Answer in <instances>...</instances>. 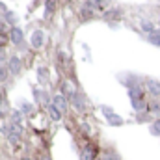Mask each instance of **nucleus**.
Wrapping results in <instances>:
<instances>
[{
  "label": "nucleus",
  "instance_id": "f257e3e1",
  "mask_svg": "<svg viewBox=\"0 0 160 160\" xmlns=\"http://www.w3.org/2000/svg\"><path fill=\"white\" fill-rule=\"evenodd\" d=\"M97 153H99V147L93 145V143H88V145L82 149V160H95Z\"/></svg>",
  "mask_w": 160,
  "mask_h": 160
},
{
  "label": "nucleus",
  "instance_id": "f03ea898",
  "mask_svg": "<svg viewBox=\"0 0 160 160\" xmlns=\"http://www.w3.org/2000/svg\"><path fill=\"white\" fill-rule=\"evenodd\" d=\"M145 86H147V89H149V93L151 95H160V82L158 80H153V78H147L145 80Z\"/></svg>",
  "mask_w": 160,
  "mask_h": 160
},
{
  "label": "nucleus",
  "instance_id": "7ed1b4c3",
  "mask_svg": "<svg viewBox=\"0 0 160 160\" xmlns=\"http://www.w3.org/2000/svg\"><path fill=\"white\" fill-rule=\"evenodd\" d=\"M52 104H54V106H56L60 112H65V110H67V99H65L63 95H56Z\"/></svg>",
  "mask_w": 160,
  "mask_h": 160
},
{
  "label": "nucleus",
  "instance_id": "20e7f679",
  "mask_svg": "<svg viewBox=\"0 0 160 160\" xmlns=\"http://www.w3.org/2000/svg\"><path fill=\"white\" fill-rule=\"evenodd\" d=\"M128 95H130V99L132 101H142V89H140V86H132L130 89H128Z\"/></svg>",
  "mask_w": 160,
  "mask_h": 160
},
{
  "label": "nucleus",
  "instance_id": "39448f33",
  "mask_svg": "<svg viewBox=\"0 0 160 160\" xmlns=\"http://www.w3.org/2000/svg\"><path fill=\"white\" fill-rule=\"evenodd\" d=\"M102 110H104V114L108 116V121H110V125H116V127H118V125H121V123H123L119 116H114V114H112V110H108V108H102Z\"/></svg>",
  "mask_w": 160,
  "mask_h": 160
},
{
  "label": "nucleus",
  "instance_id": "423d86ee",
  "mask_svg": "<svg viewBox=\"0 0 160 160\" xmlns=\"http://www.w3.org/2000/svg\"><path fill=\"white\" fill-rule=\"evenodd\" d=\"M9 71H11L13 75H17V73L21 71V60H19V58L13 56V58L9 60Z\"/></svg>",
  "mask_w": 160,
  "mask_h": 160
},
{
  "label": "nucleus",
  "instance_id": "0eeeda50",
  "mask_svg": "<svg viewBox=\"0 0 160 160\" xmlns=\"http://www.w3.org/2000/svg\"><path fill=\"white\" fill-rule=\"evenodd\" d=\"M11 41L15 45H19L22 41V30L21 28H11Z\"/></svg>",
  "mask_w": 160,
  "mask_h": 160
},
{
  "label": "nucleus",
  "instance_id": "6e6552de",
  "mask_svg": "<svg viewBox=\"0 0 160 160\" xmlns=\"http://www.w3.org/2000/svg\"><path fill=\"white\" fill-rule=\"evenodd\" d=\"M32 45L34 47H41L43 45V32L41 30H36L34 36H32Z\"/></svg>",
  "mask_w": 160,
  "mask_h": 160
},
{
  "label": "nucleus",
  "instance_id": "1a4fd4ad",
  "mask_svg": "<svg viewBox=\"0 0 160 160\" xmlns=\"http://www.w3.org/2000/svg\"><path fill=\"white\" fill-rule=\"evenodd\" d=\"M48 114H50V118L54 121H60V118H62V112H60L54 104H48Z\"/></svg>",
  "mask_w": 160,
  "mask_h": 160
},
{
  "label": "nucleus",
  "instance_id": "9d476101",
  "mask_svg": "<svg viewBox=\"0 0 160 160\" xmlns=\"http://www.w3.org/2000/svg\"><path fill=\"white\" fill-rule=\"evenodd\" d=\"M71 99H73V102H75V108H77V110H84V99L80 97V93H75Z\"/></svg>",
  "mask_w": 160,
  "mask_h": 160
},
{
  "label": "nucleus",
  "instance_id": "9b49d317",
  "mask_svg": "<svg viewBox=\"0 0 160 160\" xmlns=\"http://www.w3.org/2000/svg\"><path fill=\"white\" fill-rule=\"evenodd\" d=\"M149 41H151L153 45H158L160 47V30H155L153 34H149Z\"/></svg>",
  "mask_w": 160,
  "mask_h": 160
},
{
  "label": "nucleus",
  "instance_id": "f8f14e48",
  "mask_svg": "<svg viewBox=\"0 0 160 160\" xmlns=\"http://www.w3.org/2000/svg\"><path fill=\"white\" fill-rule=\"evenodd\" d=\"M8 140L11 142V145L21 147V136H17V134H9V136H8Z\"/></svg>",
  "mask_w": 160,
  "mask_h": 160
},
{
  "label": "nucleus",
  "instance_id": "ddd939ff",
  "mask_svg": "<svg viewBox=\"0 0 160 160\" xmlns=\"http://www.w3.org/2000/svg\"><path fill=\"white\" fill-rule=\"evenodd\" d=\"M142 28H143L147 34H153V32H155V26H153V22H149V21H143V22H142Z\"/></svg>",
  "mask_w": 160,
  "mask_h": 160
},
{
  "label": "nucleus",
  "instance_id": "4468645a",
  "mask_svg": "<svg viewBox=\"0 0 160 160\" xmlns=\"http://www.w3.org/2000/svg\"><path fill=\"white\" fill-rule=\"evenodd\" d=\"M151 132H153V134H158V136H160V119L155 121V123L151 125Z\"/></svg>",
  "mask_w": 160,
  "mask_h": 160
},
{
  "label": "nucleus",
  "instance_id": "2eb2a0df",
  "mask_svg": "<svg viewBox=\"0 0 160 160\" xmlns=\"http://www.w3.org/2000/svg\"><path fill=\"white\" fill-rule=\"evenodd\" d=\"M9 128H11V134H17V136H21V132H22V128H21V127H19L17 123H13V125H11Z\"/></svg>",
  "mask_w": 160,
  "mask_h": 160
},
{
  "label": "nucleus",
  "instance_id": "dca6fc26",
  "mask_svg": "<svg viewBox=\"0 0 160 160\" xmlns=\"http://www.w3.org/2000/svg\"><path fill=\"white\" fill-rule=\"evenodd\" d=\"M52 9H54V0H48V2H47V11H45V15L48 17V15L52 13Z\"/></svg>",
  "mask_w": 160,
  "mask_h": 160
},
{
  "label": "nucleus",
  "instance_id": "f3484780",
  "mask_svg": "<svg viewBox=\"0 0 160 160\" xmlns=\"http://www.w3.org/2000/svg\"><path fill=\"white\" fill-rule=\"evenodd\" d=\"M8 45V36L6 34H0V48H4Z\"/></svg>",
  "mask_w": 160,
  "mask_h": 160
},
{
  "label": "nucleus",
  "instance_id": "a211bd4d",
  "mask_svg": "<svg viewBox=\"0 0 160 160\" xmlns=\"http://www.w3.org/2000/svg\"><path fill=\"white\" fill-rule=\"evenodd\" d=\"M89 8H101V0H88Z\"/></svg>",
  "mask_w": 160,
  "mask_h": 160
},
{
  "label": "nucleus",
  "instance_id": "6ab92c4d",
  "mask_svg": "<svg viewBox=\"0 0 160 160\" xmlns=\"http://www.w3.org/2000/svg\"><path fill=\"white\" fill-rule=\"evenodd\" d=\"M82 17H84V19H89V17H91V9H89V8H84V9H82Z\"/></svg>",
  "mask_w": 160,
  "mask_h": 160
},
{
  "label": "nucleus",
  "instance_id": "aec40b11",
  "mask_svg": "<svg viewBox=\"0 0 160 160\" xmlns=\"http://www.w3.org/2000/svg\"><path fill=\"white\" fill-rule=\"evenodd\" d=\"M6 75H8V69L0 65V80H4V78H6Z\"/></svg>",
  "mask_w": 160,
  "mask_h": 160
},
{
  "label": "nucleus",
  "instance_id": "412c9836",
  "mask_svg": "<svg viewBox=\"0 0 160 160\" xmlns=\"http://www.w3.org/2000/svg\"><path fill=\"white\" fill-rule=\"evenodd\" d=\"M151 110H155V112H160V104H153V106H151Z\"/></svg>",
  "mask_w": 160,
  "mask_h": 160
},
{
  "label": "nucleus",
  "instance_id": "4be33fe9",
  "mask_svg": "<svg viewBox=\"0 0 160 160\" xmlns=\"http://www.w3.org/2000/svg\"><path fill=\"white\" fill-rule=\"evenodd\" d=\"M0 99H2V97H0Z\"/></svg>",
  "mask_w": 160,
  "mask_h": 160
}]
</instances>
